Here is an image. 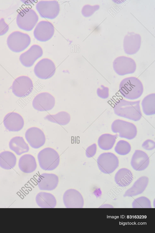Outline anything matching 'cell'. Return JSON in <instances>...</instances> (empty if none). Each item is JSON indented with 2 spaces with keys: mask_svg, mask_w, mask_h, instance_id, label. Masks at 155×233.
<instances>
[{
  "mask_svg": "<svg viewBox=\"0 0 155 233\" xmlns=\"http://www.w3.org/2000/svg\"><path fill=\"white\" fill-rule=\"evenodd\" d=\"M140 102V100L131 101L124 99H118L114 105V113L120 117L134 121H139L142 116Z\"/></svg>",
  "mask_w": 155,
  "mask_h": 233,
  "instance_id": "obj_1",
  "label": "cell"
},
{
  "mask_svg": "<svg viewBox=\"0 0 155 233\" xmlns=\"http://www.w3.org/2000/svg\"><path fill=\"white\" fill-rule=\"evenodd\" d=\"M119 90L122 95L125 98L134 100L141 96L143 88L140 80L136 77H131L122 80L119 84Z\"/></svg>",
  "mask_w": 155,
  "mask_h": 233,
  "instance_id": "obj_2",
  "label": "cell"
},
{
  "mask_svg": "<svg viewBox=\"0 0 155 233\" xmlns=\"http://www.w3.org/2000/svg\"><path fill=\"white\" fill-rule=\"evenodd\" d=\"M37 157L40 167L44 170H53L59 164V154L51 148L46 147L42 149L38 153Z\"/></svg>",
  "mask_w": 155,
  "mask_h": 233,
  "instance_id": "obj_3",
  "label": "cell"
},
{
  "mask_svg": "<svg viewBox=\"0 0 155 233\" xmlns=\"http://www.w3.org/2000/svg\"><path fill=\"white\" fill-rule=\"evenodd\" d=\"M38 19V15L34 10L26 8L19 11L16 17V22L20 29L29 31L33 29Z\"/></svg>",
  "mask_w": 155,
  "mask_h": 233,
  "instance_id": "obj_4",
  "label": "cell"
},
{
  "mask_svg": "<svg viewBox=\"0 0 155 233\" xmlns=\"http://www.w3.org/2000/svg\"><path fill=\"white\" fill-rule=\"evenodd\" d=\"M31 38L27 34L20 31H14L11 33L7 39V43L12 51L21 52L26 49L30 45Z\"/></svg>",
  "mask_w": 155,
  "mask_h": 233,
  "instance_id": "obj_5",
  "label": "cell"
},
{
  "mask_svg": "<svg viewBox=\"0 0 155 233\" xmlns=\"http://www.w3.org/2000/svg\"><path fill=\"white\" fill-rule=\"evenodd\" d=\"M33 87L31 79L26 76H21L15 79L12 86V92L18 98L25 97L31 94Z\"/></svg>",
  "mask_w": 155,
  "mask_h": 233,
  "instance_id": "obj_6",
  "label": "cell"
},
{
  "mask_svg": "<svg viewBox=\"0 0 155 233\" xmlns=\"http://www.w3.org/2000/svg\"><path fill=\"white\" fill-rule=\"evenodd\" d=\"M111 128L114 133H118L120 137L129 140L134 138L137 134V128L134 124L119 119L113 122Z\"/></svg>",
  "mask_w": 155,
  "mask_h": 233,
  "instance_id": "obj_7",
  "label": "cell"
},
{
  "mask_svg": "<svg viewBox=\"0 0 155 233\" xmlns=\"http://www.w3.org/2000/svg\"><path fill=\"white\" fill-rule=\"evenodd\" d=\"M99 170L105 174H110L117 168L119 162L117 157L111 152H105L100 154L97 160Z\"/></svg>",
  "mask_w": 155,
  "mask_h": 233,
  "instance_id": "obj_8",
  "label": "cell"
},
{
  "mask_svg": "<svg viewBox=\"0 0 155 233\" xmlns=\"http://www.w3.org/2000/svg\"><path fill=\"white\" fill-rule=\"evenodd\" d=\"M113 65L115 72L120 76L133 73L136 68L134 60L131 58L124 56L115 58Z\"/></svg>",
  "mask_w": 155,
  "mask_h": 233,
  "instance_id": "obj_9",
  "label": "cell"
},
{
  "mask_svg": "<svg viewBox=\"0 0 155 233\" xmlns=\"http://www.w3.org/2000/svg\"><path fill=\"white\" fill-rule=\"evenodd\" d=\"M35 75L42 79H47L51 77L56 71L54 63L48 58H44L38 61L34 68Z\"/></svg>",
  "mask_w": 155,
  "mask_h": 233,
  "instance_id": "obj_10",
  "label": "cell"
},
{
  "mask_svg": "<svg viewBox=\"0 0 155 233\" xmlns=\"http://www.w3.org/2000/svg\"><path fill=\"white\" fill-rule=\"evenodd\" d=\"M55 103V98L52 94L47 92H43L35 97L32 105L35 110L40 111H45L52 109Z\"/></svg>",
  "mask_w": 155,
  "mask_h": 233,
  "instance_id": "obj_11",
  "label": "cell"
},
{
  "mask_svg": "<svg viewBox=\"0 0 155 233\" xmlns=\"http://www.w3.org/2000/svg\"><path fill=\"white\" fill-rule=\"evenodd\" d=\"M36 8L42 17L51 19L55 18L60 10L59 5L56 1H40Z\"/></svg>",
  "mask_w": 155,
  "mask_h": 233,
  "instance_id": "obj_12",
  "label": "cell"
},
{
  "mask_svg": "<svg viewBox=\"0 0 155 233\" xmlns=\"http://www.w3.org/2000/svg\"><path fill=\"white\" fill-rule=\"evenodd\" d=\"M25 137L30 146L35 149L39 148L45 142V134L38 127H33L28 129L25 133Z\"/></svg>",
  "mask_w": 155,
  "mask_h": 233,
  "instance_id": "obj_13",
  "label": "cell"
},
{
  "mask_svg": "<svg viewBox=\"0 0 155 233\" xmlns=\"http://www.w3.org/2000/svg\"><path fill=\"white\" fill-rule=\"evenodd\" d=\"M64 204L68 208H82L84 200L81 194L74 189H69L64 193L63 197Z\"/></svg>",
  "mask_w": 155,
  "mask_h": 233,
  "instance_id": "obj_14",
  "label": "cell"
},
{
  "mask_svg": "<svg viewBox=\"0 0 155 233\" xmlns=\"http://www.w3.org/2000/svg\"><path fill=\"white\" fill-rule=\"evenodd\" d=\"M54 33V28L51 23L47 21H41L36 26L34 31V35L38 40L45 42L50 39Z\"/></svg>",
  "mask_w": 155,
  "mask_h": 233,
  "instance_id": "obj_15",
  "label": "cell"
},
{
  "mask_svg": "<svg viewBox=\"0 0 155 233\" xmlns=\"http://www.w3.org/2000/svg\"><path fill=\"white\" fill-rule=\"evenodd\" d=\"M141 43V37L138 34L134 32H128L124 37L123 42L124 49L125 53L132 55L139 50Z\"/></svg>",
  "mask_w": 155,
  "mask_h": 233,
  "instance_id": "obj_16",
  "label": "cell"
},
{
  "mask_svg": "<svg viewBox=\"0 0 155 233\" xmlns=\"http://www.w3.org/2000/svg\"><path fill=\"white\" fill-rule=\"evenodd\" d=\"M43 54V51L39 46L34 45L27 51L22 53L19 57L21 64L26 67L32 66L35 62Z\"/></svg>",
  "mask_w": 155,
  "mask_h": 233,
  "instance_id": "obj_17",
  "label": "cell"
},
{
  "mask_svg": "<svg viewBox=\"0 0 155 233\" xmlns=\"http://www.w3.org/2000/svg\"><path fill=\"white\" fill-rule=\"evenodd\" d=\"M3 122L6 128L11 132L19 131L22 129L24 124L22 116L14 112L7 114L4 118Z\"/></svg>",
  "mask_w": 155,
  "mask_h": 233,
  "instance_id": "obj_18",
  "label": "cell"
},
{
  "mask_svg": "<svg viewBox=\"0 0 155 233\" xmlns=\"http://www.w3.org/2000/svg\"><path fill=\"white\" fill-rule=\"evenodd\" d=\"M59 182L58 176L53 173H43L38 177L37 182L39 189L52 190L57 186Z\"/></svg>",
  "mask_w": 155,
  "mask_h": 233,
  "instance_id": "obj_19",
  "label": "cell"
},
{
  "mask_svg": "<svg viewBox=\"0 0 155 233\" xmlns=\"http://www.w3.org/2000/svg\"><path fill=\"white\" fill-rule=\"evenodd\" d=\"M149 163V156L146 153L142 150H136L132 156L130 164L134 170L141 171L147 168Z\"/></svg>",
  "mask_w": 155,
  "mask_h": 233,
  "instance_id": "obj_20",
  "label": "cell"
},
{
  "mask_svg": "<svg viewBox=\"0 0 155 233\" xmlns=\"http://www.w3.org/2000/svg\"><path fill=\"white\" fill-rule=\"evenodd\" d=\"M149 182L148 177L143 176L139 178L132 186L127 189L123 195L124 197H131L140 194L143 192L147 186Z\"/></svg>",
  "mask_w": 155,
  "mask_h": 233,
  "instance_id": "obj_21",
  "label": "cell"
},
{
  "mask_svg": "<svg viewBox=\"0 0 155 233\" xmlns=\"http://www.w3.org/2000/svg\"><path fill=\"white\" fill-rule=\"evenodd\" d=\"M18 165L20 170L25 173L33 172L37 167L35 158L30 154L22 156L19 159Z\"/></svg>",
  "mask_w": 155,
  "mask_h": 233,
  "instance_id": "obj_22",
  "label": "cell"
},
{
  "mask_svg": "<svg viewBox=\"0 0 155 233\" xmlns=\"http://www.w3.org/2000/svg\"><path fill=\"white\" fill-rule=\"evenodd\" d=\"M35 200L38 206L43 208H53L57 204L56 200L53 195L44 192L37 194Z\"/></svg>",
  "mask_w": 155,
  "mask_h": 233,
  "instance_id": "obj_23",
  "label": "cell"
},
{
  "mask_svg": "<svg viewBox=\"0 0 155 233\" xmlns=\"http://www.w3.org/2000/svg\"><path fill=\"white\" fill-rule=\"evenodd\" d=\"M133 179L132 173L129 170L126 168L119 169L114 176V180L116 184L119 186L122 187L129 185Z\"/></svg>",
  "mask_w": 155,
  "mask_h": 233,
  "instance_id": "obj_24",
  "label": "cell"
},
{
  "mask_svg": "<svg viewBox=\"0 0 155 233\" xmlns=\"http://www.w3.org/2000/svg\"><path fill=\"white\" fill-rule=\"evenodd\" d=\"M9 146L10 149L18 155L27 152L29 149L23 138L19 136L12 138L9 142Z\"/></svg>",
  "mask_w": 155,
  "mask_h": 233,
  "instance_id": "obj_25",
  "label": "cell"
},
{
  "mask_svg": "<svg viewBox=\"0 0 155 233\" xmlns=\"http://www.w3.org/2000/svg\"><path fill=\"white\" fill-rule=\"evenodd\" d=\"M16 163V157L12 152L6 151L0 153V166L2 168L11 169L15 167Z\"/></svg>",
  "mask_w": 155,
  "mask_h": 233,
  "instance_id": "obj_26",
  "label": "cell"
},
{
  "mask_svg": "<svg viewBox=\"0 0 155 233\" xmlns=\"http://www.w3.org/2000/svg\"><path fill=\"white\" fill-rule=\"evenodd\" d=\"M45 120L62 125L68 124L71 120L70 115L65 111H61L54 115H48L44 117Z\"/></svg>",
  "mask_w": 155,
  "mask_h": 233,
  "instance_id": "obj_27",
  "label": "cell"
},
{
  "mask_svg": "<svg viewBox=\"0 0 155 233\" xmlns=\"http://www.w3.org/2000/svg\"><path fill=\"white\" fill-rule=\"evenodd\" d=\"M143 111L145 114L151 115L155 114V94L152 93L145 96L141 102Z\"/></svg>",
  "mask_w": 155,
  "mask_h": 233,
  "instance_id": "obj_28",
  "label": "cell"
},
{
  "mask_svg": "<svg viewBox=\"0 0 155 233\" xmlns=\"http://www.w3.org/2000/svg\"><path fill=\"white\" fill-rule=\"evenodd\" d=\"M117 134L112 135L109 134L102 135L98 140V144L101 149L107 150L111 149L113 146Z\"/></svg>",
  "mask_w": 155,
  "mask_h": 233,
  "instance_id": "obj_29",
  "label": "cell"
},
{
  "mask_svg": "<svg viewBox=\"0 0 155 233\" xmlns=\"http://www.w3.org/2000/svg\"><path fill=\"white\" fill-rule=\"evenodd\" d=\"M131 149V146L128 142L120 140L117 143L114 150L119 155H125L130 152Z\"/></svg>",
  "mask_w": 155,
  "mask_h": 233,
  "instance_id": "obj_30",
  "label": "cell"
},
{
  "mask_svg": "<svg viewBox=\"0 0 155 233\" xmlns=\"http://www.w3.org/2000/svg\"><path fill=\"white\" fill-rule=\"evenodd\" d=\"M134 208H151V205L150 200L147 197L142 196L134 199L132 203Z\"/></svg>",
  "mask_w": 155,
  "mask_h": 233,
  "instance_id": "obj_31",
  "label": "cell"
},
{
  "mask_svg": "<svg viewBox=\"0 0 155 233\" xmlns=\"http://www.w3.org/2000/svg\"><path fill=\"white\" fill-rule=\"evenodd\" d=\"M100 8L99 5L93 6L87 5H84L82 10V13L85 17H88L91 15L96 11Z\"/></svg>",
  "mask_w": 155,
  "mask_h": 233,
  "instance_id": "obj_32",
  "label": "cell"
},
{
  "mask_svg": "<svg viewBox=\"0 0 155 233\" xmlns=\"http://www.w3.org/2000/svg\"><path fill=\"white\" fill-rule=\"evenodd\" d=\"M97 95L102 98L105 99L109 96V88L103 85L97 89Z\"/></svg>",
  "mask_w": 155,
  "mask_h": 233,
  "instance_id": "obj_33",
  "label": "cell"
},
{
  "mask_svg": "<svg viewBox=\"0 0 155 233\" xmlns=\"http://www.w3.org/2000/svg\"><path fill=\"white\" fill-rule=\"evenodd\" d=\"M96 144L95 143H94L87 148L85 152L86 156L88 158L93 157L96 154Z\"/></svg>",
  "mask_w": 155,
  "mask_h": 233,
  "instance_id": "obj_34",
  "label": "cell"
},
{
  "mask_svg": "<svg viewBox=\"0 0 155 233\" xmlns=\"http://www.w3.org/2000/svg\"><path fill=\"white\" fill-rule=\"evenodd\" d=\"M9 27L3 18L0 19V36L5 34L8 31Z\"/></svg>",
  "mask_w": 155,
  "mask_h": 233,
  "instance_id": "obj_35",
  "label": "cell"
},
{
  "mask_svg": "<svg viewBox=\"0 0 155 233\" xmlns=\"http://www.w3.org/2000/svg\"><path fill=\"white\" fill-rule=\"evenodd\" d=\"M142 146L146 150H152L155 148V142L151 140L147 139L143 143Z\"/></svg>",
  "mask_w": 155,
  "mask_h": 233,
  "instance_id": "obj_36",
  "label": "cell"
},
{
  "mask_svg": "<svg viewBox=\"0 0 155 233\" xmlns=\"http://www.w3.org/2000/svg\"><path fill=\"white\" fill-rule=\"evenodd\" d=\"M106 206L105 204L103 205L102 206H101V207H113V206H112L111 205L108 204H106Z\"/></svg>",
  "mask_w": 155,
  "mask_h": 233,
  "instance_id": "obj_37",
  "label": "cell"
}]
</instances>
